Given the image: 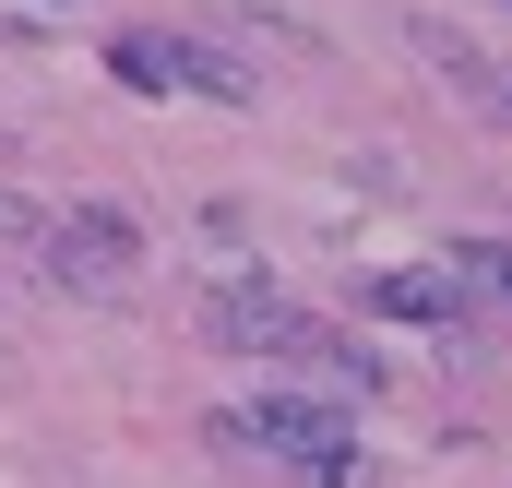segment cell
Masks as SVG:
<instances>
[{"instance_id":"5","label":"cell","mask_w":512,"mask_h":488,"mask_svg":"<svg viewBox=\"0 0 512 488\" xmlns=\"http://www.w3.org/2000/svg\"><path fill=\"white\" fill-rule=\"evenodd\" d=\"M370 298H382L393 322H429V334H453V322H465V298H453V274H382Z\"/></svg>"},{"instance_id":"8","label":"cell","mask_w":512,"mask_h":488,"mask_svg":"<svg viewBox=\"0 0 512 488\" xmlns=\"http://www.w3.org/2000/svg\"><path fill=\"white\" fill-rule=\"evenodd\" d=\"M477 96H489V108H512V72H489V84H477Z\"/></svg>"},{"instance_id":"6","label":"cell","mask_w":512,"mask_h":488,"mask_svg":"<svg viewBox=\"0 0 512 488\" xmlns=\"http://www.w3.org/2000/svg\"><path fill=\"white\" fill-rule=\"evenodd\" d=\"M453 262H465L477 286H501V298H512V250H501V239H465V250H453Z\"/></svg>"},{"instance_id":"2","label":"cell","mask_w":512,"mask_h":488,"mask_svg":"<svg viewBox=\"0 0 512 488\" xmlns=\"http://www.w3.org/2000/svg\"><path fill=\"white\" fill-rule=\"evenodd\" d=\"M36 262H48L72 298H131V274H143V215H120V203H72V215H48Z\"/></svg>"},{"instance_id":"7","label":"cell","mask_w":512,"mask_h":488,"mask_svg":"<svg viewBox=\"0 0 512 488\" xmlns=\"http://www.w3.org/2000/svg\"><path fill=\"white\" fill-rule=\"evenodd\" d=\"M0 239H24V250H36V239H48V215H36L24 191H0Z\"/></svg>"},{"instance_id":"3","label":"cell","mask_w":512,"mask_h":488,"mask_svg":"<svg viewBox=\"0 0 512 488\" xmlns=\"http://www.w3.org/2000/svg\"><path fill=\"white\" fill-rule=\"evenodd\" d=\"M203 322H215V346H239V358H298V346H310V310H286V298L251 286V274H239V286H215V298H203Z\"/></svg>"},{"instance_id":"4","label":"cell","mask_w":512,"mask_h":488,"mask_svg":"<svg viewBox=\"0 0 512 488\" xmlns=\"http://www.w3.org/2000/svg\"><path fill=\"white\" fill-rule=\"evenodd\" d=\"M167 84H191V96H251V60L239 48H203V36H167Z\"/></svg>"},{"instance_id":"1","label":"cell","mask_w":512,"mask_h":488,"mask_svg":"<svg viewBox=\"0 0 512 488\" xmlns=\"http://www.w3.org/2000/svg\"><path fill=\"white\" fill-rule=\"evenodd\" d=\"M215 453H274L286 477H310V488H358L370 477V465H358V429H346L334 405H310V393H262L239 417H215Z\"/></svg>"}]
</instances>
